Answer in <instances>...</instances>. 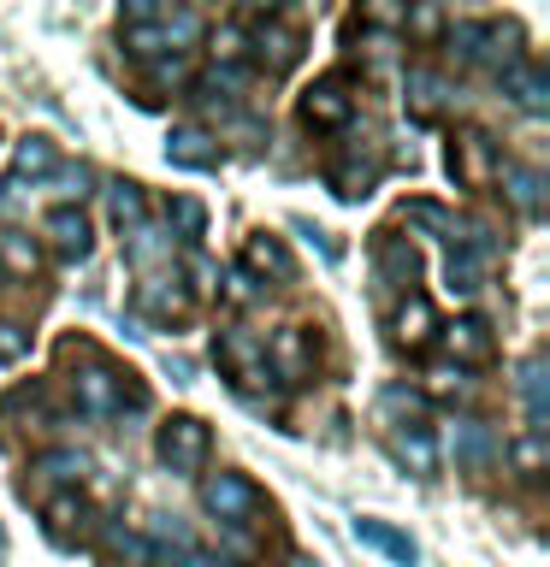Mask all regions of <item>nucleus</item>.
I'll list each match as a JSON object with an SVG mask.
<instances>
[{
    "label": "nucleus",
    "instance_id": "f257e3e1",
    "mask_svg": "<svg viewBox=\"0 0 550 567\" xmlns=\"http://www.w3.org/2000/svg\"><path fill=\"white\" fill-rule=\"evenodd\" d=\"M444 48L456 53L461 65H486V71H515L521 65V24H509V18H450V30H444Z\"/></svg>",
    "mask_w": 550,
    "mask_h": 567
},
{
    "label": "nucleus",
    "instance_id": "f03ea898",
    "mask_svg": "<svg viewBox=\"0 0 550 567\" xmlns=\"http://www.w3.org/2000/svg\"><path fill=\"white\" fill-rule=\"evenodd\" d=\"M71 402H78V414H89V420H113L124 408H142L149 396L131 384V372H113L95 349H83V367L71 372Z\"/></svg>",
    "mask_w": 550,
    "mask_h": 567
},
{
    "label": "nucleus",
    "instance_id": "7ed1b4c3",
    "mask_svg": "<svg viewBox=\"0 0 550 567\" xmlns=\"http://www.w3.org/2000/svg\"><path fill=\"white\" fill-rule=\"evenodd\" d=\"M213 361H220V372L231 379L237 396H261V390H273V372H266V343H261L255 331L225 326L220 337H213Z\"/></svg>",
    "mask_w": 550,
    "mask_h": 567
},
{
    "label": "nucleus",
    "instance_id": "20e7f679",
    "mask_svg": "<svg viewBox=\"0 0 550 567\" xmlns=\"http://www.w3.org/2000/svg\"><path fill=\"white\" fill-rule=\"evenodd\" d=\"M154 455H160V467H166V473L195 478L207 467V455H213V432L195 414H172L166 425H160V437H154Z\"/></svg>",
    "mask_w": 550,
    "mask_h": 567
},
{
    "label": "nucleus",
    "instance_id": "39448f33",
    "mask_svg": "<svg viewBox=\"0 0 550 567\" xmlns=\"http://www.w3.org/2000/svg\"><path fill=\"white\" fill-rule=\"evenodd\" d=\"M202 508H207L220 526H248V520L266 508V496L248 485L243 473H207V478H202Z\"/></svg>",
    "mask_w": 550,
    "mask_h": 567
},
{
    "label": "nucleus",
    "instance_id": "423d86ee",
    "mask_svg": "<svg viewBox=\"0 0 550 567\" xmlns=\"http://www.w3.org/2000/svg\"><path fill=\"white\" fill-rule=\"evenodd\" d=\"M497 172H503V154H497V142L486 131H461L450 142V177L461 189H491Z\"/></svg>",
    "mask_w": 550,
    "mask_h": 567
},
{
    "label": "nucleus",
    "instance_id": "0eeeda50",
    "mask_svg": "<svg viewBox=\"0 0 550 567\" xmlns=\"http://www.w3.org/2000/svg\"><path fill=\"white\" fill-rule=\"evenodd\" d=\"M266 372H273V384H284V390L308 384L314 379V337L302 326L273 331V343H266Z\"/></svg>",
    "mask_w": 550,
    "mask_h": 567
},
{
    "label": "nucleus",
    "instance_id": "6e6552de",
    "mask_svg": "<svg viewBox=\"0 0 550 567\" xmlns=\"http://www.w3.org/2000/svg\"><path fill=\"white\" fill-rule=\"evenodd\" d=\"M131 308H136V319H154V326H184L190 308H195V296L177 284V272H166V278H142L136 296H131Z\"/></svg>",
    "mask_w": 550,
    "mask_h": 567
},
{
    "label": "nucleus",
    "instance_id": "1a4fd4ad",
    "mask_svg": "<svg viewBox=\"0 0 550 567\" xmlns=\"http://www.w3.org/2000/svg\"><path fill=\"white\" fill-rule=\"evenodd\" d=\"M355 118V95H349V78H319L308 95H302V124L319 136L344 131V124Z\"/></svg>",
    "mask_w": 550,
    "mask_h": 567
},
{
    "label": "nucleus",
    "instance_id": "9d476101",
    "mask_svg": "<svg viewBox=\"0 0 550 567\" xmlns=\"http://www.w3.org/2000/svg\"><path fill=\"white\" fill-rule=\"evenodd\" d=\"M403 95H408V113H415L420 124H432V118H444L456 106V83L444 78L438 65H408Z\"/></svg>",
    "mask_w": 550,
    "mask_h": 567
},
{
    "label": "nucleus",
    "instance_id": "9b49d317",
    "mask_svg": "<svg viewBox=\"0 0 550 567\" xmlns=\"http://www.w3.org/2000/svg\"><path fill=\"white\" fill-rule=\"evenodd\" d=\"M486 266H491L486 230H468V237H456V243H450L444 278H450V290H456V296H479V290H486Z\"/></svg>",
    "mask_w": 550,
    "mask_h": 567
},
{
    "label": "nucleus",
    "instance_id": "f8f14e48",
    "mask_svg": "<svg viewBox=\"0 0 550 567\" xmlns=\"http://www.w3.org/2000/svg\"><path fill=\"white\" fill-rule=\"evenodd\" d=\"M450 455L461 473H491L497 461H503V443H497V432L486 420H456L450 425Z\"/></svg>",
    "mask_w": 550,
    "mask_h": 567
},
{
    "label": "nucleus",
    "instance_id": "ddd939ff",
    "mask_svg": "<svg viewBox=\"0 0 550 567\" xmlns=\"http://www.w3.org/2000/svg\"><path fill=\"white\" fill-rule=\"evenodd\" d=\"M444 349H450V367H491L497 361V331L486 326V319H456V326H438Z\"/></svg>",
    "mask_w": 550,
    "mask_h": 567
},
{
    "label": "nucleus",
    "instance_id": "4468645a",
    "mask_svg": "<svg viewBox=\"0 0 550 567\" xmlns=\"http://www.w3.org/2000/svg\"><path fill=\"white\" fill-rule=\"evenodd\" d=\"M42 237H48L53 255L71 260V266L95 255V230H89V219H83L78 207H53V213H48V225H42Z\"/></svg>",
    "mask_w": 550,
    "mask_h": 567
},
{
    "label": "nucleus",
    "instance_id": "2eb2a0df",
    "mask_svg": "<svg viewBox=\"0 0 550 567\" xmlns=\"http://www.w3.org/2000/svg\"><path fill=\"white\" fill-rule=\"evenodd\" d=\"M373 184H379V148H373V142H367V154L349 148L332 166V195L337 202H361V195H373Z\"/></svg>",
    "mask_w": 550,
    "mask_h": 567
},
{
    "label": "nucleus",
    "instance_id": "dca6fc26",
    "mask_svg": "<svg viewBox=\"0 0 550 567\" xmlns=\"http://www.w3.org/2000/svg\"><path fill=\"white\" fill-rule=\"evenodd\" d=\"M373 266H379V284H390V290L415 296V278H420V255L408 237H379V248H373Z\"/></svg>",
    "mask_w": 550,
    "mask_h": 567
},
{
    "label": "nucleus",
    "instance_id": "f3484780",
    "mask_svg": "<svg viewBox=\"0 0 550 567\" xmlns=\"http://www.w3.org/2000/svg\"><path fill=\"white\" fill-rule=\"evenodd\" d=\"M503 89H509V101L521 106L527 118H544L550 113V71L539 60H521L515 71H503Z\"/></svg>",
    "mask_w": 550,
    "mask_h": 567
},
{
    "label": "nucleus",
    "instance_id": "a211bd4d",
    "mask_svg": "<svg viewBox=\"0 0 550 567\" xmlns=\"http://www.w3.org/2000/svg\"><path fill=\"white\" fill-rule=\"evenodd\" d=\"M166 159L184 172H213L220 166V136H207L202 124H177V131L166 136Z\"/></svg>",
    "mask_w": 550,
    "mask_h": 567
},
{
    "label": "nucleus",
    "instance_id": "6ab92c4d",
    "mask_svg": "<svg viewBox=\"0 0 550 567\" xmlns=\"http://www.w3.org/2000/svg\"><path fill=\"white\" fill-rule=\"evenodd\" d=\"M390 337H397V349H426V343L438 337V308H432V301H426L420 290L403 296L397 319H390Z\"/></svg>",
    "mask_w": 550,
    "mask_h": 567
},
{
    "label": "nucleus",
    "instance_id": "aec40b11",
    "mask_svg": "<svg viewBox=\"0 0 550 567\" xmlns=\"http://www.w3.org/2000/svg\"><path fill=\"white\" fill-rule=\"evenodd\" d=\"M248 48H255V60H261L266 71H291V65L302 60V35L284 30L278 18H266V24L248 30Z\"/></svg>",
    "mask_w": 550,
    "mask_h": 567
},
{
    "label": "nucleus",
    "instance_id": "412c9836",
    "mask_svg": "<svg viewBox=\"0 0 550 567\" xmlns=\"http://www.w3.org/2000/svg\"><path fill=\"white\" fill-rule=\"evenodd\" d=\"M101 567H154V538L113 520L101 532Z\"/></svg>",
    "mask_w": 550,
    "mask_h": 567
},
{
    "label": "nucleus",
    "instance_id": "4be33fe9",
    "mask_svg": "<svg viewBox=\"0 0 550 567\" xmlns=\"http://www.w3.org/2000/svg\"><path fill=\"white\" fill-rule=\"evenodd\" d=\"M390 455H397L415 478L438 473V437L426 432V425H397V432H390Z\"/></svg>",
    "mask_w": 550,
    "mask_h": 567
},
{
    "label": "nucleus",
    "instance_id": "5701e85b",
    "mask_svg": "<svg viewBox=\"0 0 550 567\" xmlns=\"http://www.w3.org/2000/svg\"><path fill=\"white\" fill-rule=\"evenodd\" d=\"M243 272H248V278H278V284H291V278H296V255H291L278 237H248V243H243Z\"/></svg>",
    "mask_w": 550,
    "mask_h": 567
},
{
    "label": "nucleus",
    "instance_id": "b1692460",
    "mask_svg": "<svg viewBox=\"0 0 550 567\" xmlns=\"http://www.w3.org/2000/svg\"><path fill=\"white\" fill-rule=\"evenodd\" d=\"M48 514V538L60 544V549H71V544H83V532H89V503L78 491H60L53 503L42 508Z\"/></svg>",
    "mask_w": 550,
    "mask_h": 567
},
{
    "label": "nucleus",
    "instance_id": "393cba45",
    "mask_svg": "<svg viewBox=\"0 0 550 567\" xmlns=\"http://www.w3.org/2000/svg\"><path fill=\"white\" fill-rule=\"evenodd\" d=\"M53 172H60V148L48 136H24L12 148V184H48Z\"/></svg>",
    "mask_w": 550,
    "mask_h": 567
},
{
    "label": "nucleus",
    "instance_id": "a878e982",
    "mask_svg": "<svg viewBox=\"0 0 550 567\" xmlns=\"http://www.w3.org/2000/svg\"><path fill=\"white\" fill-rule=\"evenodd\" d=\"M124 260H131L142 278H154V266L172 260V237H166V230H160L154 219H142L131 237H124Z\"/></svg>",
    "mask_w": 550,
    "mask_h": 567
},
{
    "label": "nucleus",
    "instance_id": "bb28decb",
    "mask_svg": "<svg viewBox=\"0 0 550 567\" xmlns=\"http://www.w3.org/2000/svg\"><path fill=\"white\" fill-rule=\"evenodd\" d=\"M497 184H503L509 207L521 213V219H539V213H544V177L532 166H503V172H497Z\"/></svg>",
    "mask_w": 550,
    "mask_h": 567
},
{
    "label": "nucleus",
    "instance_id": "cd10ccee",
    "mask_svg": "<svg viewBox=\"0 0 550 567\" xmlns=\"http://www.w3.org/2000/svg\"><path fill=\"white\" fill-rule=\"evenodd\" d=\"M521 402H527V432H544L550 425V396H544V354L539 349L521 361Z\"/></svg>",
    "mask_w": 550,
    "mask_h": 567
},
{
    "label": "nucleus",
    "instance_id": "c85d7f7f",
    "mask_svg": "<svg viewBox=\"0 0 550 567\" xmlns=\"http://www.w3.org/2000/svg\"><path fill=\"white\" fill-rule=\"evenodd\" d=\"M160 230L195 248V243L207 237V207L195 202V195H172V202H166V225H160Z\"/></svg>",
    "mask_w": 550,
    "mask_h": 567
},
{
    "label": "nucleus",
    "instance_id": "c756f323",
    "mask_svg": "<svg viewBox=\"0 0 550 567\" xmlns=\"http://www.w3.org/2000/svg\"><path fill=\"white\" fill-rule=\"evenodd\" d=\"M355 538H361L367 549H379V556H390L397 567H415V538L397 526H385V520H355Z\"/></svg>",
    "mask_w": 550,
    "mask_h": 567
},
{
    "label": "nucleus",
    "instance_id": "7c9ffc66",
    "mask_svg": "<svg viewBox=\"0 0 550 567\" xmlns=\"http://www.w3.org/2000/svg\"><path fill=\"white\" fill-rule=\"evenodd\" d=\"M35 473L53 478V485H65V491H78L89 478V455L83 450H48L42 461H35Z\"/></svg>",
    "mask_w": 550,
    "mask_h": 567
},
{
    "label": "nucleus",
    "instance_id": "2f4dec72",
    "mask_svg": "<svg viewBox=\"0 0 550 567\" xmlns=\"http://www.w3.org/2000/svg\"><path fill=\"white\" fill-rule=\"evenodd\" d=\"M106 195H113V225L124 230V237H131V230H136L142 219H149V202H142V184H124V177H119V184L106 189Z\"/></svg>",
    "mask_w": 550,
    "mask_h": 567
},
{
    "label": "nucleus",
    "instance_id": "473e14b6",
    "mask_svg": "<svg viewBox=\"0 0 550 567\" xmlns=\"http://www.w3.org/2000/svg\"><path fill=\"white\" fill-rule=\"evenodd\" d=\"M0 266H12V272H35V266H42V248H35L24 230H0Z\"/></svg>",
    "mask_w": 550,
    "mask_h": 567
},
{
    "label": "nucleus",
    "instance_id": "72a5a7b5",
    "mask_svg": "<svg viewBox=\"0 0 550 567\" xmlns=\"http://www.w3.org/2000/svg\"><path fill=\"white\" fill-rule=\"evenodd\" d=\"M243 60H248V30L243 24H220L213 30V65L243 71Z\"/></svg>",
    "mask_w": 550,
    "mask_h": 567
},
{
    "label": "nucleus",
    "instance_id": "f704fd0d",
    "mask_svg": "<svg viewBox=\"0 0 550 567\" xmlns=\"http://www.w3.org/2000/svg\"><path fill=\"white\" fill-rule=\"evenodd\" d=\"M468 390H473V379H468L461 367H450V361L426 372V396H432V402H461Z\"/></svg>",
    "mask_w": 550,
    "mask_h": 567
},
{
    "label": "nucleus",
    "instance_id": "c9c22d12",
    "mask_svg": "<svg viewBox=\"0 0 550 567\" xmlns=\"http://www.w3.org/2000/svg\"><path fill=\"white\" fill-rule=\"evenodd\" d=\"M177 284H184L190 296H213V290H220V266H213L202 248H184V278H177Z\"/></svg>",
    "mask_w": 550,
    "mask_h": 567
},
{
    "label": "nucleus",
    "instance_id": "e433bc0d",
    "mask_svg": "<svg viewBox=\"0 0 550 567\" xmlns=\"http://www.w3.org/2000/svg\"><path fill=\"white\" fill-rule=\"evenodd\" d=\"M403 219L420 225V230H432V237H444V243H456V219H450V213H444L438 202H408Z\"/></svg>",
    "mask_w": 550,
    "mask_h": 567
},
{
    "label": "nucleus",
    "instance_id": "4c0bfd02",
    "mask_svg": "<svg viewBox=\"0 0 550 567\" xmlns=\"http://www.w3.org/2000/svg\"><path fill=\"white\" fill-rule=\"evenodd\" d=\"M509 461L521 467V478H544V432H521L509 443Z\"/></svg>",
    "mask_w": 550,
    "mask_h": 567
},
{
    "label": "nucleus",
    "instance_id": "58836bf2",
    "mask_svg": "<svg viewBox=\"0 0 550 567\" xmlns=\"http://www.w3.org/2000/svg\"><path fill=\"white\" fill-rule=\"evenodd\" d=\"M48 189L71 207V202H83V195H89V172H83V166H60V172L48 177Z\"/></svg>",
    "mask_w": 550,
    "mask_h": 567
},
{
    "label": "nucleus",
    "instance_id": "ea45409f",
    "mask_svg": "<svg viewBox=\"0 0 550 567\" xmlns=\"http://www.w3.org/2000/svg\"><path fill=\"white\" fill-rule=\"evenodd\" d=\"M30 354V331L12 326V319H0V367H18Z\"/></svg>",
    "mask_w": 550,
    "mask_h": 567
},
{
    "label": "nucleus",
    "instance_id": "a19ab883",
    "mask_svg": "<svg viewBox=\"0 0 550 567\" xmlns=\"http://www.w3.org/2000/svg\"><path fill=\"white\" fill-rule=\"evenodd\" d=\"M403 30H408V35H420V42H432V35L450 30V18L432 12V7H420V12H403Z\"/></svg>",
    "mask_w": 550,
    "mask_h": 567
},
{
    "label": "nucleus",
    "instance_id": "79ce46f5",
    "mask_svg": "<svg viewBox=\"0 0 550 567\" xmlns=\"http://www.w3.org/2000/svg\"><path fill=\"white\" fill-rule=\"evenodd\" d=\"M379 408H385V414H403V425H420V396H415V390H385Z\"/></svg>",
    "mask_w": 550,
    "mask_h": 567
},
{
    "label": "nucleus",
    "instance_id": "37998d69",
    "mask_svg": "<svg viewBox=\"0 0 550 567\" xmlns=\"http://www.w3.org/2000/svg\"><path fill=\"white\" fill-rule=\"evenodd\" d=\"M220 290H225V301H237V308H248V301L261 296V290H255V278H248L243 266H237V272H231V278H220Z\"/></svg>",
    "mask_w": 550,
    "mask_h": 567
},
{
    "label": "nucleus",
    "instance_id": "c03bdc74",
    "mask_svg": "<svg viewBox=\"0 0 550 567\" xmlns=\"http://www.w3.org/2000/svg\"><path fill=\"white\" fill-rule=\"evenodd\" d=\"M184 78H190L184 53H166V60H154V83H184Z\"/></svg>",
    "mask_w": 550,
    "mask_h": 567
},
{
    "label": "nucleus",
    "instance_id": "a18cd8bd",
    "mask_svg": "<svg viewBox=\"0 0 550 567\" xmlns=\"http://www.w3.org/2000/svg\"><path fill=\"white\" fill-rule=\"evenodd\" d=\"M172 567H231V561H220V556H207V549H184Z\"/></svg>",
    "mask_w": 550,
    "mask_h": 567
},
{
    "label": "nucleus",
    "instance_id": "49530a36",
    "mask_svg": "<svg viewBox=\"0 0 550 567\" xmlns=\"http://www.w3.org/2000/svg\"><path fill=\"white\" fill-rule=\"evenodd\" d=\"M12 213H18V184H12V177H0V219H12Z\"/></svg>",
    "mask_w": 550,
    "mask_h": 567
},
{
    "label": "nucleus",
    "instance_id": "de8ad7c7",
    "mask_svg": "<svg viewBox=\"0 0 550 567\" xmlns=\"http://www.w3.org/2000/svg\"><path fill=\"white\" fill-rule=\"evenodd\" d=\"M284 567H319L314 556H284Z\"/></svg>",
    "mask_w": 550,
    "mask_h": 567
}]
</instances>
